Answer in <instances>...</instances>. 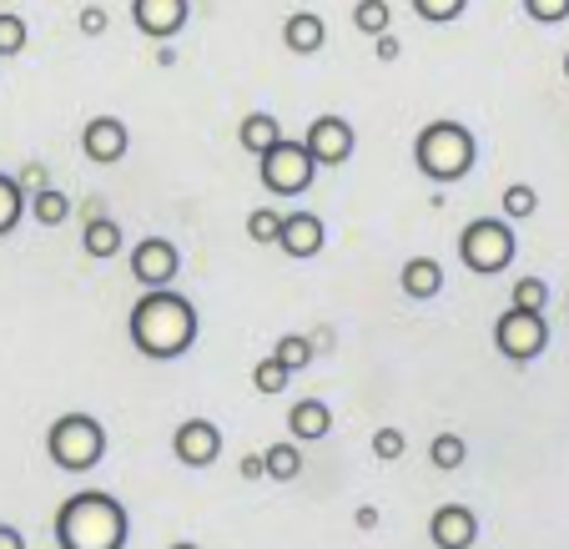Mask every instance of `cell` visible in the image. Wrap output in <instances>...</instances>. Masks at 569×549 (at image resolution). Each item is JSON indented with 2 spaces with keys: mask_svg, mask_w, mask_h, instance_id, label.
Here are the masks:
<instances>
[{
  "mask_svg": "<svg viewBox=\"0 0 569 549\" xmlns=\"http://www.w3.org/2000/svg\"><path fill=\"white\" fill-rule=\"evenodd\" d=\"M565 81H569V51H565Z\"/></svg>",
  "mask_w": 569,
  "mask_h": 549,
  "instance_id": "b9f144b4",
  "label": "cell"
},
{
  "mask_svg": "<svg viewBox=\"0 0 569 549\" xmlns=\"http://www.w3.org/2000/svg\"><path fill=\"white\" fill-rule=\"evenodd\" d=\"M278 248L298 262L318 258V252L328 248V222H322L318 212H288L282 217V232H278Z\"/></svg>",
  "mask_w": 569,
  "mask_h": 549,
  "instance_id": "5bb4252c",
  "label": "cell"
},
{
  "mask_svg": "<svg viewBox=\"0 0 569 549\" xmlns=\"http://www.w3.org/2000/svg\"><path fill=\"white\" fill-rule=\"evenodd\" d=\"M46 453H51V463L66 469V475H87V469H97L107 459V429H101L97 413L71 409L46 429Z\"/></svg>",
  "mask_w": 569,
  "mask_h": 549,
  "instance_id": "277c9868",
  "label": "cell"
},
{
  "mask_svg": "<svg viewBox=\"0 0 569 549\" xmlns=\"http://www.w3.org/2000/svg\"><path fill=\"white\" fill-rule=\"evenodd\" d=\"M288 378H292V373H288V368H282L272 353L262 358L258 368H252V388H258V393H268V399H272V393H282V388H288Z\"/></svg>",
  "mask_w": 569,
  "mask_h": 549,
  "instance_id": "4dcf8cb0",
  "label": "cell"
},
{
  "mask_svg": "<svg viewBox=\"0 0 569 549\" xmlns=\"http://www.w3.org/2000/svg\"><path fill=\"white\" fill-rule=\"evenodd\" d=\"M409 6L419 11V21H429V26H449L469 11V0H409Z\"/></svg>",
  "mask_w": 569,
  "mask_h": 549,
  "instance_id": "83f0119b",
  "label": "cell"
},
{
  "mask_svg": "<svg viewBox=\"0 0 569 549\" xmlns=\"http://www.w3.org/2000/svg\"><path fill=\"white\" fill-rule=\"evenodd\" d=\"M127 505L107 489H81L56 509V545L61 549H127Z\"/></svg>",
  "mask_w": 569,
  "mask_h": 549,
  "instance_id": "7a4b0ae2",
  "label": "cell"
},
{
  "mask_svg": "<svg viewBox=\"0 0 569 549\" xmlns=\"http://www.w3.org/2000/svg\"><path fill=\"white\" fill-rule=\"evenodd\" d=\"M127 333L131 348L151 363H177V358L192 353L197 333H202V318H197L192 298L167 282V288H147L127 312Z\"/></svg>",
  "mask_w": 569,
  "mask_h": 549,
  "instance_id": "6da1fadb",
  "label": "cell"
},
{
  "mask_svg": "<svg viewBox=\"0 0 569 549\" xmlns=\"http://www.w3.org/2000/svg\"><path fill=\"white\" fill-rule=\"evenodd\" d=\"M353 525H358V529H378V525H383V515H378L373 505H363V509L353 515Z\"/></svg>",
  "mask_w": 569,
  "mask_h": 549,
  "instance_id": "f35d334b",
  "label": "cell"
},
{
  "mask_svg": "<svg viewBox=\"0 0 569 549\" xmlns=\"http://www.w3.org/2000/svg\"><path fill=\"white\" fill-rule=\"evenodd\" d=\"M26 212L41 227H61L66 217H71V197L56 192V187H36V197H26Z\"/></svg>",
  "mask_w": 569,
  "mask_h": 549,
  "instance_id": "ffe728a7",
  "label": "cell"
},
{
  "mask_svg": "<svg viewBox=\"0 0 569 549\" xmlns=\"http://www.w3.org/2000/svg\"><path fill=\"white\" fill-rule=\"evenodd\" d=\"M312 353H318V348H312V338H302V333L278 338V348H272V358H278L288 373H302V368L312 363Z\"/></svg>",
  "mask_w": 569,
  "mask_h": 549,
  "instance_id": "d4e9b609",
  "label": "cell"
},
{
  "mask_svg": "<svg viewBox=\"0 0 569 549\" xmlns=\"http://www.w3.org/2000/svg\"><path fill=\"white\" fill-rule=\"evenodd\" d=\"M495 348L509 358V363H535V358L549 348V323H545V312H529V308H509V312H499V323H495Z\"/></svg>",
  "mask_w": 569,
  "mask_h": 549,
  "instance_id": "52a82bcc",
  "label": "cell"
},
{
  "mask_svg": "<svg viewBox=\"0 0 569 549\" xmlns=\"http://www.w3.org/2000/svg\"><path fill=\"white\" fill-rule=\"evenodd\" d=\"M0 549H26V535L16 525H0Z\"/></svg>",
  "mask_w": 569,
  "mask_h": 549,
  "instance_id": "74e56055",
  "label": "cell"
},
{
  "mask_svg": "<svg viewBox=\"0 0 569 549\" xmlns=\"http://www.w3.org/2000/svg\"><path fill=\"white\" fill-rule=\"evenodd\" d=\"M131 147V131L121 117H91L87 131H81V151H87V162L97 167H117Z\"/></svg>",
  "mask_w": 569,
  "mask_h": 549,
  "instance_id": "7c38bea8",
  "label": "cell"
},
{
  "mask_svg": "<svg viewBox=\"0 0 569 549\" xmlns=\"http://www.w3.org/2000/svg\"><path fill=\"white\" fill-rule=\"evenodd\" d=\"M499 207H505L509 222H525V217H535V212H539V192H535L529 182H509V187H505V197H499Z\"/></svg>",
  "mask_w": 569,
  "mask_h": 549,
  "instance_id": "484cf974",
  "label": "cell"
},
{
  "mask_svg": "<svg viewBox=\"0 0 569 549\" xmlns=\"http://www.w3.org/2000/svg\"><path fill=\"white\" fill-rule=\"evenodd\" d=\"M262 469H268V479H278V485H292V479L302 475V453L292 449V443H272V449H262Z\"/></svg>",
  "mask_w": 569,
  "mask_h": 549,
  "instance_id": "7402d4cb",
  "label": "cell"
},
{
  "mask_svg": "<svg viewBox=\"0 0 569 549\" xmlns=\"http://www.w3.org/2000/svg\"><path fill=\"white\" fill-rule=\"evenodd\" d=\"M81 31L101 36V31H107V11H101V6H87V11H81Z\"/></svg>",
  "mask_w": 569,
  "mask_h": 549,
  "instance_id": "836d02e7",
  "label": "cell"
},
{
  "mask_svg": "<svg viewBox=\"0 0 569 549\" xmlns=\"http://www.w3.org/2000/svg\"><path fill=\"white\" fill-rule=\"evenodd\" d=\"M237 469H242V479H268V469H262V453H242V463H237Z\"/></svg>",
  "mask_w": 569,
  "mask_h": 549,
  "instance_id": "e575fe53",
  "label": "cell"
},
{
  "mask_svg": "<svg viewBox=\"0 0 569 549\" xmlns=\"http://www.w3.org/2000/svg\"><path fill=\"white\" fill-rule=\"evenodd\" d=\"M515 308H529V312H545V302H549V282L545 278H519L515 282Z\"/></svg>",
  "mask_w": 569,
  "mask_h": 549,
  "instance_id": "1f68e13d",
  "label": "cell"
},
{
  "mask_svg": "<svg viewBox=\"0 0 569 549\" xmlns=\"http://www.w3.org/2000/svg\"><path fill=\"white\" fill-rule=\"evenodd\" d=\"M429 463L443 469V475H449V469H463V463H469V443H463L459 433H439V439L429 443Z\"/></svg>",
  "mask_w": 569,
  "mask_h": 549,
  "instance_id": "cb8c5ba5",
  "label": "cell"
},
{
  "mask_svg": "<svg viewBox=\"0 0 569 549\" xmlns=\"http://www.w3.org/2000/svg\"><path fill=\"white\" fill-rule=\"evenodd\" d=\"M388 21H393L388 0H358V6H353V26H358L363 36H383Z\"/></svg>",
  "mask_w": 569,
  "mask_h": 549,
  "instance_id": "4316f807",
  "label": "cell"
},
{
  "mask_svg": "<svg viewBox=\"0 0 569 549\" xmlns=\"http://www.w3.org/2000/svg\"><path fill=\"white\" fill-rule=\"evenodd\" d=\"M302 147H308V157L318 167H343L348 157H353V147H358V137H353V127H348L343 117H318L308 131H302Z\"/></svg>",
  "mask_w": 569,
  "mask_h": 549,
  "instance_id": "ba28073f",
  "label": "cell"
},
{
  "mask_svg": "<svg viewBox=\"0 0 569 549\" xmlns=\"http://www.w3.org/2000/svg\"><path fill=\"white\" fill-rule=\"evenodd\" d=\"M288 429H292V439H302V443L328 439V429H333V409H328L322 399H298L288 409Z\"/></svg>",
  "mask_w": 569,
  "mask_h": 549,
  "instance_id": "e0dca14e",
  "label": "cell"
},
{
  "mask_svg": "<svg viewBox=\"0 0 569 549\" xmlns=\"http://www.w3.org/2000/svg\"><path fill=\"white\" fill-rule=\"evenodd\" d=\"M278 232H282V212H278V207H258V212L248 217V238L258 242V248H272V242H278Z\"/></svg>",
  "mask_w": 569,
  "mask_h": 549,
  "instance_id": "f1b7e54d",
  "label": "cell"
},
{
  "mask_svg": "<svg viewBox=\"0 0 569 549\" xmlns=\"http://www.w3.org/2000/svg\"><path fill=\"white\" fill-rule=\"evenodd\" d=\"M172 453H177V463H187V469H212L217 453H222V429H217L212 419H187V423H177Z\"/></svg>",
  "mask_w": 569,
  "mask_h": 549,
  "instance_id": "30bf717a",
  "label": "cell"
},
{
  "mask_svg": "<svg viewBox=\"0 0 569 549\" xmlns=\"http://www.w3.org/2000/svg\"><path fill=\"white\" fill-rule=\"evenodd\" d=\"M26 46H31V26L16 11H0V61H16Z\"/></svg>",
  "mask_w": 569,
  "mask_h": 549,
  "instance_id": "603a6c76",
  "label": "cell"
},
{
  "mask_svg": "<svg viewBox=\"0 0 569 549\" xmlns=\"http://www.w3.org/2000/svg\"><path fill=\"white\" fill-rule=\"evenodd\" d=\"M167 549H202V545H192V539H177V545H167Z\"/></svg>",
  "mask_w": 569,
  "mask_h": 549,
  "instance_id": "60d3db41",
  "label": "cell"
},
{
  "mask_svg": "<svg viewBox=\"0 0 569 549\" xmlns=\"http://www.w3.org/2000/svg\"><path fill=\"white\" fill-rule=\"evenodd\" d=\"M403 453H409V439H403V429H393V423L373 429V459L378 463H398Z\"/></svg>",
  "mask_w": 569,
  "mask_h": 549,
  "instance_id": "f546056e",
  "label": "cell"
},
{
  "mask_svg": "<svg viewBox=\"0 0 569 549\" xmlns=\"http://www.w3.org/2000/svg\"><path fill=\"white\" fill-rule=\"evenodd\" d=\"M479 162V141L463 121H429V127L413 137V167H419L429 182H463Z\"/></svg>",
  "mask_w": 569,
  "mask_h": 549,
  "instance_id": "3957f363",
  "label": "cell"
},
{
  "mask_svg": "<svg viewBox=\"0 0 569 549\" xmlns=\"http://www.w3.org/2000/svg\"><path fill=\"white\" fill-rule=\"evenodd\" d=\"M237 141H242V151L262 157L272 141H282V121L272 117V111H252V117H242V127H237Z\"/></svg>",
  "mask_w": 569,
  "mask_h": 549,
  "instance_id": "d6986e66",
  "label": "cell"
},
{
  "mask_svg": "<svg viewBox=\"0 0 569 549\" xmlns=\"http://www.w3.org/2000/svg\"><path fill=\"white\" fill-rule=\"evenodd\" d=\"M127 262H131V278H137L141 288H167V282H177V272H182V252H177L167 238H141Z\"/></svg>",
  "mask_w": 569,
  "mask_h": 549,
  "instance_id": "9c48e42d",
  "label": "cell"
},
{
  "mask_svg": "<svg viewBox=\"0 0 569 549\" xmlns=\"http://www.w3.org/2000/svg\"><path fill=\"white\" fill-rule=\"evenodd\" d=\"M429 545L433 549H473L479 545V515L469 505H439L429 515Z\"/></svg>",
  "mask_w": 569,
  "mask_h": 549,
  "instance_id": "8fae6325",
  "label": "cell"
},
{
  "mask_svg": "<svg viewBox=\"0 0 569 549\" xmlns=\"http://www.w3.org/2000/svg\"><path fill=\"white\" fill-rule=\"evenodd\" d=\"M258 177H262V187H268L272 197H302L312 187V177H318V162L308 157L302 141L282 137L258 157Z\"/></svg>",
  "mask_w": 569,
  "mask_h": 549,
  "instance_id": "8992f818",
  "label": "cell"
},
{
  "mask_svg": "<svg viewBox=\"0 0 569 549\" xmlns=\"http://www.w3.org/2000/svg\"><path fill=\"white\" fill-rule=\"evenodd\" d=\"M525 11L539 26H559V21H569V0H525Z\"/></svg>",
  "mask_w": 569,
  "mask_h": 549,
  "instance_id": "d6a6232c",
  "label": "cell"
},
{
  "mask_svg": "<svg viewBox=\"0 0 569 549\" xmlns=\"http://www.w3.org/2000/svg\"><path fill=\"white\" fill-rule=\"evenodd\" d=\"M21 217H26V187L0 172V238H11L21 227Z\"/></svg>",
  "mask_w": 569,
  "mask_h": 549,
  "instance_id": "44dd1931",
  "label": "cell"
},
{
  "mask_svg": "<svg viewBox=\"0 0 569 549\" xmlns=\"http://www.w3.org/2000/svg\"><path fill=\"white\" fill-rule=\"evenodd\" d=\"M515 227H509V217H473L469 227L459 232V262L469 272H479V278H495V272H505L509 262H515Z\"/></svg>",
  "mask_w": 569,
  "mask_h": 549,
  "instance_id": "5b68a950",
  "label": "cell"
},
{
  "mask_svg": "<svg viewBox=\"0 0 569 549\" xmlns=\"http://www.w3.org/2000/svg\"><path fill=\"white\" fill-rule=\"evenodd\" d=\"M157 66H177V51H172V41H161V46H157Z\"/></svg>",
  "mask_w": 569,
  "mask_h": 549,
  "instance_id": "ab89813d",
  "label": "cell"
},
{
  "mask_svg": "<svg viewBox=\"0 0 569 549\" xmlns=\"http://www.w3.org/2000/svg\"><path fill=\"white\" fill-rule=\"evenodd\" d=\"M282 46H288L292 56H318L322 46H328V21H322L318 11H298L282 21Z\"/></svg>",
  "mask_w": 569,
  "mask_h": 549,
  "instance_id": "9a60e30c",
  "label": "cell"
},
{
  "mask_svg": "<svg viewBox=\"0 0 569 549\" xmlns=\"http://www.w3.org/2000/svg\"><path fill=\"white\" fill-rule=\"evenodd\" d=\"M121 222H111V217H91L87 222V232H81V252L87 258H97V262H111L121 252Z\"/></svg>",
  "mask_w": 569,
  "mask_h": 549,
  "instance_id": "ac0fdd59",
  "label": "cell"
},
{
  "mask_svg": "<svg viewBox=\"0 0 569 549\" xmlns=\"http://www.w3.org/2000/svg\"><path fill=\"white\" fill-rule=\"evenodd\" d=\"M398 288L409 292L413 302H433L443 292V262H433V258L403 262V272H398Z\"/></svg>",
  "mask_w": 569,
  "mask_h": 549,
  "instance_id": "2e32d148",
  "label": "cell"
},
{
  "mask_svg": "<svg viewBox=\"0 0 569 549\" xmlns=\"http://www.w3.org/2000/svg\"><path fill=\"white\" fill-rule=\"evenodd\" d=\"M373 51H378V61H398V51H403V46H398V36H378V46H373Z\"/></svg>",
  "mask_w": 569,
  "mask_h": 549,
  "instance_id": "d590c367",
  "label": "cell"
},
{
  "mask_svg": "<svg viewBox=\"0 0 569 549\" xmlns=\"http://www.w3.org/2000/svg\"><path fill=\"white\" fill-rule=\"evenodd\" d=\"M16 182H21V187H46V167L41 162H26V172L16 177Z\"/></svg>",
  "mask_w": 569,
  "mask_h": 549,
  "instance_id": "8d00e7d4",
  "label": "cell"
},
{
  "mask_svg": "<svg viewBox=\"0 0 569 549\" xmlns=\"http://www.w3.org/2000/svg\"><path fill=\"white\" fill-rule=\"evenodd\" d=\"M187 0H131V21H137L141 36H151V41H172V36H182L187 26Z\"/></svg>",
  "mask_w": 569,
  "mask_h": 549,
  "instance_id": "4fadbf2b",
  "label": "cell"
}]
</instances>
